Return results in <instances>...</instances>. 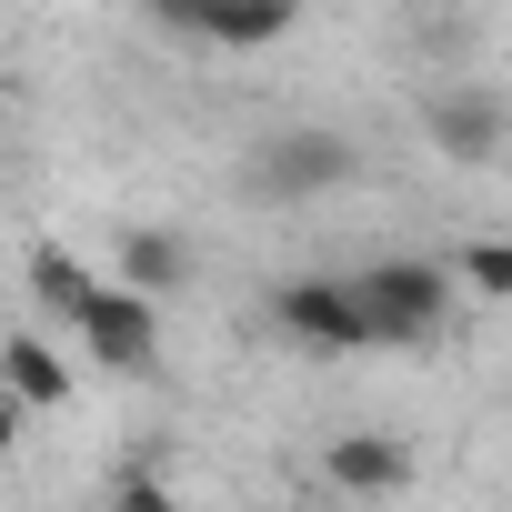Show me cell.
I'll list each match as a JSON object with an SVG mask.
<instances>
[{"mask_svg":"<svg viewBox=\"0 0 512 512\" xmlns=\"http://www.w3.org/2000/svg\"><path fill=\"white\" fill-rule=\"evenodd\" d=\"M352 302H362L372 342H432V332L452 322V282H442L432 262H372V272L352 282Z\"/></svg>","mask_w":512,"mask_h":512,"instance_id":"cell-1","label":"cell"},{"mask_svg":"<svg viewBox=\"0 0 512 512\" xmlns=\"http://www.w3.org/2000/svg\"><path fill=\"white\" fill-rule=\"evenodd\" d=\"M342 181H352L342 131H272L262 161H251V191H272V201H312V191H342Z\"/></svg>","mask_w":512,"mask_h":512,"instance_id":"cell-2","label":"cell"},{"mask_svg":"<svg viewBox=\"0 0 512 512\" xmlns=\"http://www.w3.org/2000/svg\"><path fill=\"white\" fill-rule=\"evenodd\" d=\"M71 332H81L111 372H151V352H161V322H151V302H141L131 282H121V292H101V282H91V292L71 302Z\"/></svg>","mask_w":512,"mask_h":512,"instance_id":"cell-3","label":"cell"},{"mask_svg":"<svg viewBox=\"0 0 512 512\" xmlns=\"http://www.w3.org/2000/svg\"><path fill=\"white\" fill-rule=\"evenodd\" d=\"M161 21L191 41H221V51H262L292 31V0H161Z\"/></svg>","mask_w":512,"mask_h":512,"instance_id":"cell-4","label":"cell"},{"mask_svg":"<svg viewBox=\"0 0 512 512\" xmlns=\"http://www.w3.org/2000/svg\"><path fill=\"white\" fill-rule=\"evenodd\" d=\"M272 312H282V332H292V342H312V352H362V342H372V322H362L352 282H292Z\"/></svg>","mask_w":512,"mask_h":512,"instance_id":"cell-5","label":"cell"},{"mask_svg":"<svg viewBox=\"0 0 512 512\" xmlns=\"http://www.w3.org/2000/svg\"><path fill=\"white\" fill-rule=\"evenodd\" d=\"M422 131H432V151H452V161H492V151H502V101H492V91H442V101L422 111Z\"/></svg>","mask_w":512,"mask_h":512,"instance_id":"cell-6","label":"cell"},{"mask_svg":"<svg viewBox=\"0 0 512 512\" xmlns=\"http://www.w3.org/2000/svg\"><path fill=\"white\" fill-rule=\"evenodd\" d=\"M322 472H332L342 492H362V502H372V492H402V482H412V452H402L392 432H342V442L322 452Z\"/></svg>","mask_w":512,"mask_h":512,"instance_id":"cell-7","label":"cell"},{"mask_svg":"<svg viewBox=\"0 0 512 512\" xmlns=\"http://www.w3.org/2000/svg\"><path fill=\"white\" fill-rule=\"evenodd\" d=\"M0 392H11L21 412H51V402H71V362L51 352V342H11V352H0Z\"/></svg>","mask_w":512,"mask_h":512,"instance_id":"cell-8","label":"cell"},{"mask_svg":"<svg viewBox=\"0 0 512 512\" xmlns=\"http://www.w3.org/2000/svg\"><path fill=\"white\" fill-rule=\"evenodd\" d=\"M121 272H131L141 302L171 292V282H181V241H171V231H131V241H121Z\"/></svg>","mask_w":512,"mask_h":512,"instance_id":"cell-9","label":"cell"},{"mask_svg":"<svg viewBox=\"0 0 512 512\" xmlns=\"http://www.w3.org/2000/svg\"><path fill=\"white\" fill-rule=\"evenodd\" d=\"M462 272H472L492 302H512V241H472V251H462Z\"/></svg>","mask_w":512,"mask_h":512,"instance_id":"cell-10","label":"cell"},{"mask_svg":"<svg viewBox=\"0 0 512 512\" xmlns=\"http://www.w3.org/2000/svg\"><path fill=\"white\" fill-rule=\"evenodd\" d=\"M111 512H171V492H161L151 472H121V492H111Z\"/></svg>","mask_w":512,"mask_h":512,"instance_id":"cell-11","label":"cell"},{"mask_svg":"<svg viewBox=\"0 0 512 512\" xmlns=\"http://www.w3.org/2000/svg\"><path fill=\"white\" fill-rule=\"evenodd\" d=\"M11 432H21V402H11V392H0V452H11Z\"/></svg>","mask_w":512,"mask_h":512,"instance_id":"cell-12","label":"cell"}]
</instances>
